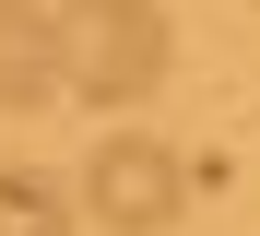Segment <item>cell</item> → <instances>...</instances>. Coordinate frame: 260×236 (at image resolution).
<instances>
[{
    "label": "cell",
    "mask_w": 260,
    "mask_h": 236,
    "mask_svg": "<svg viewBox=\"0 0 260 236\" xmlns=\"http://www.w3.org/2000/svg\"><path fill=\"white\" fill-rule=\"evenodd\" d=\"M59 59H71V94L83 107H142L178 59V24L166 0H59Z\"/></svg>",
    "instance_id": "6da1fadb"
},
{
    "label": "cell",
    "mask_w": 260,
    "mask_h": 236,
    "mask_svg": "<svg viewBox=\"0 0 260 236\" xmlns=\"http://www.w3.org/2000/svg\"><path fill=\"white\" fill-rule=\"evenodd\" d=\"M189 154H166V142H142V130H107L95 142V165H83V213H95L107 236H166L189 213Z\"/></svg>",
    "instance_id": "7a4b0ae2"
},
{
    "label": "cell",
    "mask_w": 260,
    "mask_h": 236,
    "mask_svg": "<svg viewBox=\"0 0 260 236\" xmlns=\"http://www.w3.org/2000/svg\"><path fill=\"white\" fill-rule=\"evenodd\" d=\"M48 94H71V59H59V12L48 0H0V107H48Z\"/></svg>",
    "instance_id": "3957f363"
},
{
    "label": "cell",
    "mask_w": 260,
    "mask_h": 236,
    "mask_svg": "<svg viewBox=\"0 0 260 236\" xmlns=\"http://www.w3.org/2000/svg\"><path fill=\"white\" fill-rule=\"evenodd\" d=\"M0 236H71V189L36 165H0Z\"/></svg>",
    "instance_id": "277c9868"
}]
</instances>
